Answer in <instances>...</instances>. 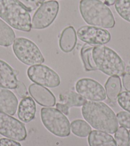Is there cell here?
Wrapping results in <instances>:
<instances>
[{
    "instance_id": "4",
    "label": "cell",
    "mask_w": 130,
    "mask_h": 146,
    "mask_svg": "<svg viewBox=\"0 0 130 146\" xmlns=\"http://www.w3.org/2000/svg\"><path fill=\"white\" fill-rule=\"evenodd\" d=\"M93 58L97 69L110 76H121L125 72V64L119 54L105 46L94 47Z\"/></svg>"
},
{
    "instance_id": "15",
    "label": "cell",
    "mask_w": 130,
    "mask_h": 146,
    "mask_svg": "<svg viewBox=\"0 0 130 146\" xmlns=\"http://www.w3.org/2000/svg\"><path fill=\"white\" fill-rule=\"evenodd\" d=\"M36 111V104L31 97L23 98L18 108L17 115L20 121L28 123L35 119Z\"/></svg>"
},
{
    "instance_id": "2",
    "label": "cell",
    "mask_w": 130,
    "mask_h": 146,
    "mask_svg": "<svg viewBox=\"0 0 130 146\" xmlns=\"http://www.w3.org/2000/svg\"><path fill=\"white\" fill-rule=\"evenodd\" d=\"M80 14L89 25L102 28H112L116 24L111 10L100 0H81Z\"/></svg>"
},
{
    "instance_id": "28",
    "label": "cell",
    "mask_w": 130,
    "mask_h": 146,
    "mask_svg": "<svg viewBox=\"0 0 130 146\" xmlns=\"http://www.w3.org/2000/svg\"><path fill=\"white\" fill-rule=\"evenodd\" d=\"M15 90H16V92L17 93V94L19 95L20 98L23 99L28 97V92L27 88L26 87L24 83L22 82H20V81H18L17 86L16 88H15Z\"/></svg>"
},
{
    "instance_id": "11",
    "label": "cell",
    "mask_w": 130,
    "mask_h": 146,
    "mask_svg": "<svg viewBox=\"0 0 130 146\" xmlns=\"http://www.w3.org/2000/svg\"><path fill=\"white\" fill-rule=\"evenodd\" d=\"M77 36L80 40L92 45H103L111 39L110 33L107 30L91 26L80 27L77 31Z\"/></svg>"
},
{
    "instance_id": "6",
    "label": "cell",
    "mask_w": 130,
    "mask_h": 146,
    "mask_svg": "<svg viewBox=\"0 0 130 146\" xmlns=\"http://www.w3.org/2000/svg\"><path fill=\"white\" fill-rule=\"evenodd\" d=\"M13 51L17 58L27 66L40 65L45 62L38 47L28 38H17L13 44Z\"/></svg>"
},
{
    "instance_id": "23",
    "label": "cell",
    "mask_w": 130,
    "mask_h": 146,
    "mask_svg": "<svg viewBox=\"0 0 130 146\" xmlns=\"http://www.w3.org/2000/svg\"><path fill=\"white\" fill-rule=\"evenodd\" d=\"M115 9L123 19L130 23V0H116Z\"/></svg>"
},
{
    "instance_id": "19",
    "label": "cell",
    "mask_w": 130,
    "mask_h": 146,
    "mask_svg": "<svg viewBox=\"0 0 130 146\" xmlns=\"http://www.w3.org/2000/svg\"><path fill=\"white\" fill-rule=\"evenodd\" d=\"M106 94L108 100L112 102H116L118 96L122 90V85L120 78L118 76H110L105 85Z\"/></svg>"
},
{
    "instance_id": "1",
    "label": "cell",
    "mask_w": 130,
    "mask_h": 146,
    "mask_svg": "<svg viewBox=\"0 0 130 146\" xmlns=\"http://www.w3.org/2000/svg\"><path fill=\"white\" fill-rule=\"evenodd\" d=\"M83 117L95 129L115 133L118 129V119L114 111L100 101H87L82 106Z\"/></svg>"
},
{
    "instance_id": "32",
    "label": "cell",
    "mask_w": 130,
    "mask_h": 146,
    "mask_svg": "<svg viewBox=\"0 0 130 146\" xmlns=\"http://www.w3.org/2000/svg\"><path fill=\"white\" fill-rule=\"evenodd\" d=\"M40 1L41 3H42V2H43L44 1H45V0H40Z\"/></svg>"
},
{
    "instance_id": "16",
    "label": "cell",
    "mask_w": 130,
    "mask_h": 146,
    "mask_svg": "<svg viewBox=\"0 0 130 146\" xmlns=\"http://www.w3.org/2000/svg\"><path fill=\"white\" fill-rule=\"evenodd\" d=\"M77 41V33L74 28L68 27L63 30L59 37V48L64 53H70L75 48Z\"/></svg>"
},
{
    "instance_id": "10",
    "label": "cell",
    "mask_w": 130,
    "mask_h": 146,
    "mask_svg": "<svg viewBox=\"0 0 130 146\" xmlns=\"http://www.w3.org/2000/svg\"><path fill=\"white\" fill-rule=\"evenodd\" d=\"M76 91L85 100L101 101L106 99V91L100 83L91 78H82L75 85Z\"/></svg>"
},
{
    "instance_id": "33",
    "label": "cell",
    "mask_w": 130,
    "mask_h": 146,
    "mask_svg": "<svg viewBox=\"0 0 130 146\" xmlns=\"http://www.w3.org/2000/svg\"><path fill=\"white\" fill-rule=\"evenodd\" d=\"M128 146H130V142H129V144H128Z\"/></svg>"
},
{
    "instance_id": "7",
    "label": "cell",
    "mask_w": 130,
    "mask_h": 146,
    "mask_svg": "<svg viewBox=\"0 0 130 146\" xmlns=\"http://www.w3.org/2000/svg\"><path fill=\"white\" fill-rule=\"evenodd\" d=\"M59 5L55 0L43 3L34 14L32 28L34 30H42L49 27L58 15Z\"/></svg>"
},
{
    "instance_id": "8",
    "label": "cell",
    "mask_w": 130,
    "mask_h": 146,
    "mask_svg": "<svg viewBox=\"0 0 130 146\" xmlns=\"http://www.w3.org/2000/svg\"><path fill=\"white\" fill-rule=\"evenodd\" d=\"M27 74L31 81L44 87L55 88L61 83L59 75L45 65H36L30 67L28 69Z\"/></svg>"
},
{
    "instance_id": "17",
    "label": "cell",
    "mask_w": 130,
    "mask_h": 146,
    "mask_svg": "<svg viewBox=\"0 0 130 146\" xmlns=\"http://www.w3.org/2000/svg\"><path fill=\"white\" fill-rule=\"evenodd\" d=\"M89 146H118L114 137L101 131H91L88 137Z\"/></svg>"
},
{
    "instance_id": "5",
    "label": "cell",
    "mask_w": 130,
    "mask_h": 146,
    "mask_svg": "<svg viewBox=\"0 0 130 146\" xmlns=\"http://www.w3.org/2000/svg\"><path fill=\"white\" fill-rule=\"evenodd\" d=\"M41 119L43 124L51 133L64 138L70 134V123L67 117L57 108H42Z\"/></svg>"
},
{
    "instance_id": "26",
    "label": "cell",
    "mask_w": 130,
    "mask_h": 146,
    "mask_svg": "<svg viewBox=\"0 0 130 146\" xmlns=\"http://www.w3.org/2000/svg\"><path fill=\"white\" fill-rule=\"evenodd\" d=\"M117 119L119 124L125 128L130 129V113L122 111L117 114Z\"/></svg>"
},
{
    "instance_id": "21",
    "label": "cell",
    "mask_w": 130,
    "mask_h": 146,
    "mask_svg": "<svg viewBox=\"0 0 130 146\" xmlns=\"http://www.w3.org/2000/svg\"><path fill=\"white\" fill-rule=\"evenodd\" d=\"M93 48L94 46L89 44H84L80 50V56L86 71H93L98 69L93 58Z\"/></svg>"
},
{
    "instance_id": "30",
    "label": "cell",
    "mask_w": 130,
    "mask_h": 146,
    "mask_svg": "<svg viewBox=\"0 0 130 146\" xmlns=\"http://www.w3.org/2000/svg\"><path fill=\"white\" fill-rule=\"evenodd\" d=\"M123 86L127 91L130 92V74L126 73L123 74Z\"/></svg>"
},
{
    "instance_id": "25",
    "label": "cell",
    "mask_w": 130,
    "mask_h": 146,
    "mask_svg": "<svg viewBox=\"0 0 130 146\" xmlns=\"http://www.w3.org/2000/svg\"><path fill=\"white\" fill-rule=\"evenodd\" d=\"M117 100L122 108L130 113V92L124 91L120 93Z\"/></svg>"
},
{
    "instance_id": "20",
    "label": "cell",
    "mask_w": 130,
    "mask_h": 146,
    "mask_svg": "<svg viewBox=\"0 0 130 146\" xmlns=\"http://www.w3.org/2000/svg\"><path fill=\"white\" fill-rule=\"evenodd\" d=\"M15 40V33L12 28L0 19V46L9 47Z\"/></svg>"
},
{
    "instance_id": "22",
    "label": "cell",
    "mask_w": 130,
    "mask_h": 146,
    "mask_svg": "<svg viewBox=\"0 0 130 146\" xmlns=\"http://www.w3.org/2000/svg\"><path fill=\"white\" fill-rule=\"evenodd\" d=\"M73 133L80 138H85L92 131L91 127L85 121L77 119L72 121L70 125Z\"/></svg>"
},
{
    "instance_id": "34",
    "label": "cell",
    "mask_w": 130,
    "mask_h": 146,
    "mask_svg": "<svg viewBox=\"0 0 130 146\" xmlns=\"http://www.w3.org/2000/svg\"><path fill=\"white\" fill-rule=\"evenodd\" d=\"M129 134H130V131H129Z\"/></svg>"
},
{
    "instance_id": "3",
    "label": "cell",
    "mask_w": 130,
    "mask_h": 146,
    "mask_svg": "<svg viewBox=\"0 0 130 146\" xmlns=\"http://www.w3.org/2000/svg\"><path fill=\"white\" fill-rule=\"evenodd\" d=\"M0 17L16 30L29 32L32 29L29 11L16 0H0Z\"/></svg>"
},
{
    "instance_id": "14",
    "label": "cell",
    "mask_w": 130,
    "mask_h": 146,
    "mask_svg": "<svg viewBox=\"0 0 130 146\" xmlns=\"http://www.w3.org/2000/svg\"><path fill=\"white\" fill-rule=\"evenodd\" d=\"M18 100L14 93L0 87V111L14 115L17 111Z\"/></svg>"
},
{
    "instance_id": "24",
    "label": "cell",
    "mask_w": 130,
    "mask_h": 146,
    "mask_svg": "<svg viewBox=\"0 0 130 146\" xmlns=\"http://www.w3.org/2000/svg\"><path fill=\"white\" fill-rule=\"evenodd\" d=\"M115 140L118 146H128L130 142V135L126 128L121 126L115 133Z\"/></svg>"
},
{
    "instance_id": "9",
    "label": "cell",
    "mask_w": 130,
    "mask_h": 146,
    "mask_svg": "<svg viewBox=\"0 0 130 146\" xmlns=\"http://www.w3.org/2000/svg\"><path fill=\"white\" fill-rule=\"evenodd\" d=\"M0 134L8 139L24 141L27 137L24 124L17 119L0 111Z\"/></svg>"
},
{
    "instance_id": "27",
    "label": "cell",
    "mask_w": 130,
    "mask_h": 146,
    "mask_svg": "<svg viewBox=\"0 0 130 146\" xmlns=\"http://www.w3.org/2000/svg\"><path fill=\"white\" fill-rule=\"evenodd\" d=\"M16 1L30 12L38 9L41 3L40 0H16Z\"/></svg>"
},
{
    "instance_id": "18",
    "label": "cell",
    "mask_w": 130,
    "mask_h": 146,
    "mask_svg": "<svg viewBox=\"0 0 130 146\" xmlns=\"http://www.w3.org/2000/svg\"><path fill=\"white\" fill-rule=\"evenodd\" d=\"M87 102L86 100L80 96L79 94H77L74 91L68 92L66 94V101L64 104L58 103L56 104V108L59 110L64 114H69V109L72 107H79L83 106Z\"/></svg>"
},
{
    "instance_id": "29",
    "label": "cell",
    "mask_w": 130,
    "mask_h": 146,
    "mask_svg": "<svg viewBox=\"0 0 130 146\" xmlns=\"http://www.w3.org/2000/svg\"><path fill=\"white\" fill-rule=\"evenodd\" d=\"M0 146H22L19 142L10 139H0Z\"/></svg>"
},
{
    "instance_id": "13",
    "label": "cell",
    "mask_w": 130,
    "mask_h": 146,
    "mask_svg": "<svg viewBox=\"0 0 130 146\" xmlns=\"http://www.w3.org/2000/svg\"><path fill=\"white\" fill-rule=\"evenodd\" d=\"M17 74V71L13 69L7 62L0 60V87L15 89L18 83Z\"/></svg>"
},
{
    "instance_id": "12",
    "label": "cell",
    "mask_w": 130,
    "mask_h": 146,
    "mask_svg": "<svg viewBox=\"0 0 130 146\" xmlns=\"http://www.w3.org/2000/svg\"><path fill=\"white\" fill-rule=\"evenodd\" d=\"M29 92L32 97L40 105L47 107L55 106V96L50 90L43 86L33 83L30 85Z\"/></svg>"
},
{
    "instance_id": "31",
    "label": "cell",
    "mask_w": 130,
    "mask_h": 146,
    "mask_svg": "<svg viewBox=\"0 0 130 146\" xmlns=\"http://www.w3.org/2000/svg\"><path fill=\"white\" fill-rule=\"evenodd\" d=\"M116 0H105V4L106 6H111L115 3Z\"/></svg>"
}]
</instances>
